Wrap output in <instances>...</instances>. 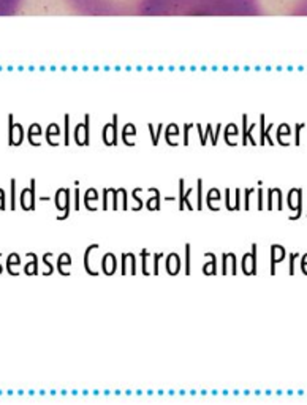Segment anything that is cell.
Instances as JSON below:
<instances>
[{"mask_svg": "<svg viewBox=\"0 0 307 405\" xmlns=\"http://www.w3.org/2000/svg\"><path fill=\"white\" fill-rule=\"evenodd\" d=\"M258 0H139L138 16H256Z\"/></svg>", "mask_w": 307, "mask_h": 405, "instance_id": "obj_1", "label": "cell"}, {"mask_svg": "<svg viewBox=\"0 0 307 405\" xmlns=\"http://www.w3.org/2000/svg\"><path fill=\"white\" fill-rule=\"evenodd\" d=\"M79 14L86 16H127L136 14L139 0H67Z\"/></svg>", "mask_w": 307, "mask_h": 405, "instance_id": "obj_2", "label": "cell"}, {"mask_svg": "<svg viewBox=\"0 0 307 405\" xmlns=\"http://www.w3.org/2000/svg\"><path fill=\"white\" fill-rule=\"evenodd\" d=\"M102 139L106 146L117 144V116H114L112 117V122H109L103 127Z\"/></svg>", "mask_w": 307, "mask_h": 405, "instance_id": "obj_3", "label": "cell"}, {"mask_svg": "<svg viewBox=\"0 0 307 405\" xmlns=\"http://www.w3.org/2000/svg\"><path fill=\"white\" fill-rule=\"evenodd\" d=\"M242 271L247 275L256 274V246H252V252L242 256Z\"/></svg>", "mask_w": 307, "mask_h": 405, "instance_id": "obj_4", "label": "cell"}, {"mask_svg": "<svg viewBox=\"0 0 307 405\" xmlns=\"http://www.w3.org/2000/svg\"><path fill=\"white\" fill-rule=\"evenodd\" d=\"M89 114L86 116L84 124H78L75 127V141L79 146H87L89 144Z\"/></svg>", "mask_w": 307, "mask_h": 405, "instance_id": "obj_5", "label": "cell"}, {"mask_svg": "<svg viewBox=\"0 0 307 405\" xmlns=\"http://www.w3.org/2000/svg\"><path fill=\"white\" fill-rule=\"evenodd\" d=\"M22 0H0V16H13L21 10Z\"/></svg>", "mask_w": 307, "mask_h": 405, "instance_id": "obj_6", "label": "cell"}, {"mask_svg": "<svg viewBox=\"0 0 307 405\" xmlns=\"http://www.w3.org/2000/svg\"><path fill=\"white\" fill-rule=\"evenodd\" d=\"M56 206L57 209H63L65 210V216H68V210H70V190L68 188H59L57 193H56Z\"/></svg>", "mask_w": 307, "mask_h": 405, "instance_id": "obj_7", "label": "cell"}, {"mask_svg": "<svg viewBox=\"0 0 307 405\" xmlns=\"http://www.w3.org/2000/svg\"><path fill=\"white\" fill-rule=\"evenodd\" d=\"M301 188H293V190H290V193H288V207L292 209V210H298V216L295 217V219H298L299 216H301V207H302V204H301Z\"/></svg>", "mask_w": 307, "mask_h": 405, "instance_id": "obj_8", "label": "cell"}, {"mask_svg": "<svg viewBox=\"0 0 307 405\" xmlns=\"http://www.w3.org/2000/svg\"><path fill=\"white\" fill-rule=\"evenodd\" d=\"M284 258H285V249L282 246L274 244L271 247V272L272 274H276V265L284 261Z\"/></svg>", "mask_w": 307, "mask_h": 405, "instance_id": "obj_9", "label": "cell"}, {"mask_svg": "<svg viewBox=\"0 0 307 405\" xmlns=\"http://www.w3.org/2000/svg\"><path fill=\"white\" fill-rule=\"evenodd\" d=\"M102 269L105 274L111 275V274H114V271L117 269V258L114 253H106L103 256V261H102Z\"/></svg>", "mask_w": 307, "mask_h": 405, "instance_id": "obj_10", "label": "cell"}, {"mask_svg": "<svg viewBox=\"0 0 307 405\" xmlns=\"http://www.w3.org/2000/svg\"><path fill=\"white\" fill-rule=\"evenodd\" d=\"M167 272L171 274V275H176L177 272L181 271V258L177 253H170L168 258H167Z\"/></svg>", "mask_w": 307, "mask_h": 405, "instance_id": "obj_11", "label": "cell"}, {"mask_svg": "<svg viewBox=\"0 0 307 405\" xmlns=\"http://www.w3.org/2000/svg\"><path fill=\"white\" fill-rule=\"evenodd\" d=\"M22 207L24 209H34V188H26L22 192Z\"/></svg>", "mask_w": 307, "mask_h": 405, "instance_id": "obj_12", "label": "cell"}, {"mask_svg": "<svg viewBox=\"0 0 307 405\" xmlns=\"http://www.w3.org/2000/svg\"><path fill=\"white\" fill-rule=\"evenodd\" d=\"M11 142H16L19 144L21 139H22V128L21 125H11Z\"/></svg>", "mask_w": 307, "mask_h": 405, "instance_id": "obj_13", "label": "cell"}, {"mask_svg": "<svg viewBox=\"0 0 307 405\" xmlns=\"http://www.w3.org/2000/svg\"><path fill=\"white\" fill-rule=\"evenodd\" d=\"M216 265H217V256L211 253V263H206V265H204L203 272H204V274H216V272H217Z\"/></svg>", "mask_w": 307, "mask_h": 405, "instance_id": "obj_14", "label": "cell"}, {"mask_svg": "<svg viewBox=\"0 0 307 405\" xmlns=\"http://www.w3.org/2000/svg\"><path fill=\"white\" fill-rule=\"evenodd\" d=\"M295 13H302V14H307V0H301V2L296 5V10Z\"/></svg>", "mask_w": 307, "mask_h": 405, "instance_id": "obj_15", "label": "cell"}, {"mask_svg": "<svg viewBox=\"0 0 307 405\" xmlns=\"http://www.w3.org/2000/svg\"><path fill=\"white\" fill-rule=\"evenodd\" d=\"M298 256H299V253H292V255H290V274H295L293 265H295V258H298Z\"/></svg>", "mask_w": 307, "mask_h": 405, "instance_id": "obj_16", "label": "cell"}, {"mask_svg": "<svg viewBox=\"0 0 307 405\" xmlns=\"http://www.w3.org/2000/svg\"><path fill=\"white\" fill-rule=\"evenodd\" d=\"M236 133H238L236 125H234V124H230V125L227 127V139L230 138V135H236Z\"/></svg>", "mask_w": 307, "mask_h": 405, "instance_id": "obj_17", "label": "cell"}, {"mask_svg": "<svg viewBox=\"0 0 307 405\" xmlns=\"http://www.w3.org/2000/svg\"><path fill=\"white\" fill-rule=\"evenodd\" d=\"M187 249V261H185V272L190 274V246L185 247Z\"/></svg>", "mask_w": 307, "mask_h": 405, "instance_id": "obj_18", "label": "cell"}, {"mask_svg": "<svg viewBox=\"0 0 307 405\" xmlns=\"http://www.w3.org/2000/svg\"><path fill=\"white\" fill-rule=\"evenodd\" d=\"M68 122H70V117H68V114H67V116H65V144L70 142V139H68Z\"/></svg>", "mask_w": 307, "mask_h": 405, "instance_id": "obj_19", "label": "cell"}, {"mask_svg": "<svg viewBox=\"0 0 307 405\" xmlns=\"http://www.w3.org/2000/svg\"><path fill=\"white\" fill-rule=\"evenodd\" d=\"M301 269L304 274H307V253L302 256V260H301Z\"/></svg>", "mask_w": 307, "mask_h": 405, "instance_id": "obj_20", "label": "cell"}, {"mask_svg": "<svg viewBox=\"0 0 307 405\" xmlns=\"http://www.w3.org/2000/svg\"><path fill=\"white\" fill-rule=\"evenodd\" d=\"M302 127H304V124H298L296 125V144L299 142V130H301Z\"/></svg>", "mask_w": 307, "mask_h": 405, "instance_id": "obj_21", "label": "cell"}]
</instances>
